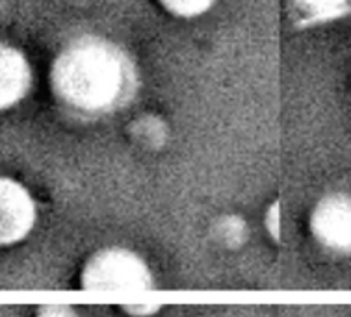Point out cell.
<instances>
[{
  "label": "cell",
  "instance_id": "10",
  "mask_svg": "<svg viewBox=\"0 0 351 317\" xmlns=\"http://www.w3.org/2000/svg\"><path fill=\"white\" fill-rule=\"evenodd\" d=\"M38 317H78L75 308L67 305H51L41 306L38 310Z\"/></svg>",
  "mask_w": 351,
  "mask_h": 317
},
{
  "label": "cell",
  "instance_id": "9",
  "mask_svg": "<svg viewBox=\"0 0 351 317\" xmlns=\"http://www.w3.org/2000/svg\"><path fill=\"white\" fill-rule=\"evenodd\" d=\"M121 310L128 317H154L162 310V306L153 305V303H125Z\"/></svg>",
  "mask_w": 351,
  "mask_h": 317
},
{
  "label": "cell",
  "instance_id": "5",
  "mask_svg": "<svg viewBox=\"0 0 351 317\" xmlns=\"http://www.w3.org/2000/svg\"><path fill=\"white\" fill-rule=\"evenodd\" d=\"M34 82L32 65L17 47L0 41V112L25 101Z\"/></svg>",
  "mask_w": 351,
  "mask_h": 317
},
{
  "label": "cell",
  "instance_id": "6",
  "mask_svg": "<svg viewBox=\"0 0 351 317\" xmlns=\"http://www.w3.org/2000/svg\"><path fill=\"white\" fill-rule=\"evenodd\" d=\"M348 0H294V6L300 15L311 23L331 21L346 10Z\"/></svg>",
  "mask_w": 351,
  "mask_h": 317
},
{
  "label": "cell",
  "instance_id": "1",
  "mask_svg": "<svg viewBox=\"0 0 351 317\" xmlns=\"http://www.w3.org/2000/svg\"><path fill=\"white\" fill-rule=\"evenodd\" d=\"M51 86L60 101L80 112H101L121 97L125 67L114 47L80 39L58 54Z\"/></svg>",
  "mask_w": 351,
  "mask_h": 317
},
{
  "label": "cell",
  "instance_id": "7",
  "mask_svg": "<svg viewBox=\"0 0 351 317\" xmlns=\"http://www.w3.org/2000/svg\"><path fill=\"white\" fill-rule=\"evenodd\" d=\"M162 10L179 19H197L208 13L216 0H158Z\"/></svg>",
  "mask_w": 351,
  "mask_h": 317
},
{
  "label": "cell",
  "instance_id": "3",
  "mask_svg": "<svg viewBox=\"0 0 351 317\" xmlns=\"http://www.w3.org/2000/svg\"><path fill=\"white\" fill-rule=\"evenodd\" d=\"M308 230L329 253L351 254V193L332 191L318 199L308 214Z\"/></svg>",
  "mask_w": 351,
  "mask_h": 317
},
{
  "label": "cell",
  "instance_id": "8",
  "mask_svg": "<svg viewBox=\"0 0 351 317\" xmlns=\"http://www.w3.org/2000/svg\"><path fill=\"white\" fill-rule=\"evenodd\" d=\"M282 216H281V201H274L266 210V216H264V227L266 232L271 240L281 241L282 234Z\"/></svg>",
  "mask_w": 351,
  "mask_h": 317
},
{
  "label": "cell",
  "instance_id": "2",
  "mask_svg": "<svg viewBox=\"0 0 351 317\" xmlns=\"http://www.w3.org/2000/svg\"><path fill=\"white\" fill-rule=\"evenodd\" d=\"M80 288L95 293L145 292L154 288V275L132 249L104 247L84 262Z\"/></svg>",
  "mask_w": 351,
  "mask_h": 317
},
{
  "label": "cell",
  "instance_id": "4",
  "mask_svg": "<svg viewBox=\"0 0 351 317\" xmlns=\"http://www.w3.org/2000/svg\"><path fill=\"white\" fill-rule=\"evenodd\" d=\"M38 225L32 191L12 177H0V247L25 241Z\"/></svg>",
  "mask_w": 351,
  "mask_h": 317
}]
</instances>
